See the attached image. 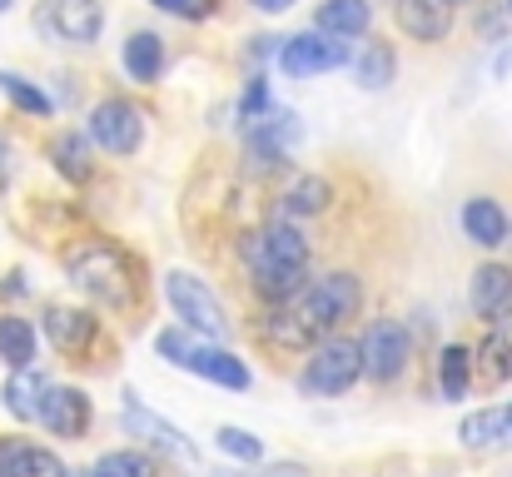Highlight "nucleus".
Listing matches in <instances>:
<instances>
[{
  "mask_svg": "<svg viewBox=\"0 0 512 477\" xmlns=\"http://www.w3.org/2000/svg\"><path fill=\"white\" fill-rule=\"evenodd\" d=\"M65 274H70V284H75L85 299H95V304H105V309H125V304L135 299L130 259H125L115 244H80V249H70V254H65Z\"/></svg>",
  "mask_w": 512,
  "mask_h": 477,
  "instance_id": "1",
  "label": "nucleus"
},
{
  "mask_svg": "<svg viewBox=\"0 0 512 477\" xmlns=\"http://www.w3.org/2000/svg\"><path fill=\"white\" fill-rule=\"evenodd\" d=\"M155 348H160L170 363L189 368V373H199V378H209V383H219V388L244 393V388L254 383V373L244 368V358H234L229 348H219V343L199 338L194 328H165V333L155 338Z\"/></svg>",
  "mask_w": 512,
  "mask_h": 477,
  "instance_id": "2",
  "label": "nucleus"
},
{
  "mask_svg": "<svg viewBox=\"0 0 512 477\" xmlns=\"http://www.w3.org/2000/svg\"><path fill=\"white\" fill-rule=\"evenodd\" d=\"M358 304H363V289H358V279L353 274H324V279H309L304 284V294L289 304L294 318L314 333V343L329 333V328H339L343 318L358 314Z\"/></svg>",
  "mask_w": 512,
  "mask_h": 477,
  "instance_id": "3",
  "label": "nucleus"
},
{
  "mask_svg": "<svg viewBox=\"0 0 512 477\" xmlns=\"http://www.w3.org/2000/svg\"><path fill=\"white\" fill-rule=\"evenodd\" d=\"M363 378V343L353 338H324L304 368V393L314 398H339Z\"/></svg>",
  "mask_w": 512,
  "mask_h": 477,
  "instance_id": "4",
  "label": "nucleus"
},
{
  "mask_svg": "<svg viewBox=\"0 0 512 477\" xmlns=\"http://www.w3.org/2000/svg\"><path fill=\"white\" fill-rule=\"evenodd\" d=\"M165 294H170V309H174V318H179L184 328H194V333H204V338H214V343H224V338H229L224 304L204 289V279H194V274L174 269L170 279H165Z\"/></svg>",
  "mask_w": 512,
  "mask_h": 477,
  "instance_id": "5",
  "label": "nucleus"
},
{
  "mask_svg": "<svg viewBox=\"0 0 512 477\" xmlns=\"http://www.w3.org/2000/svg\"><path fill=\"white\" fill-rule=\"evenodd\" d=\"M239 254L249 259V269H269V264L309 269V239H304L294 224H284V219L264 224L259 234H244V239H239Z\"/></svg>",
  "mask_w": 512,
  "mask_h": 477,
  "instance_id": "6",
  "label": "nucleus"
},
{
  "mask_svg": "<svg viewBox=\"0 0 512 477\" xmlns=\"http://www.w3.org/2000/svg\"><path fill=\"white\" fill-rule=\"evenodd\" d=\"M358 343H363V373L373 383H393L408 368V328L398 318H373Z\"/></svg>",
  "mask_w": 512,
  "mask_h": 477,
  "instance_id": "7",
  "label": "nucleus"
},
{
  "mask_svg": "<svg viewBox=\"0 0 512 477\" xmlns=\"http://www.w3.org/2000/svg\"><path fill=\"white\" fill-rule=\"evenodd\" d=\"M35 25L65 45H95L105 30V10H100V0H45L35 10Z\"/></svg>",
  "mask_w": 512,
  "mask_h": 477,
  "instance_id": "8",
  "label": "nucleus"
},
{
  "mask_svg": "<svg viewBox=\"0 0 512 477\" xmlns=\"http://www.w3.org/2000/svg\"><path fill=\"white\" fill-rule=\"evenodd\" d=\"M90 140L100 150H110V155H135L140 140H145V120L125 100H100L95 115H90Z\"/></svg>",
  "mask_w": 512,
  "mask_h": 477,
  "instance_id": "9",
  "label": "nucleus"
},
{
  "mask_svg": "<svg viewBox=\"0 0 512 477\" xmlns=\"http://www.w3.org/2000/svg\"><path fill=\"white\" fill-rule=\"evenodd\" d=\"M343 60H348V50H343V40H334V35H329V40H319V35H294V40L279 45V70L294 75V80L339 70Z\"/></svg>",
  "mask_w": 512,
  "mask_h": 477,
  "instance_id": "10",
  "label": "nucleus"
},
{
  "mask_svg": "<svg viewBox=\"0 0 512 477\" xmlns=\"http://www.w3.org/2000/svg\"><path fill=\"white\" fill-rule=\"evenodd\" d=\"M120 418H125V428L135 433V438H145V443H155V448H165L170 458H179V463H194L199 453H194V443L174 428V423H165V418H155L135 393H125V403H120Z\"/></svg>",
  "mask_w": 512,
  "mask_h": 477,
  "instance_id": "11",
  "label": "nucleus"
},
{
  "mask_svg": "<svg viewBox=\"0 0 512 477\" xmlns=\"http://www.w3.org/2000/svg\"><path fill=\"white\" fill-rule=\"evenodd\" d=\"M35 423H45L55 438H80L85 428H90V398L80 393V388H50L45 383V393H40V418Z\"/></svg>",
  "mask_w": 512,
  "mask_h": 477,
  "instance_id": "12",
  "label": "nucleus"
},
{
  "mask_svg": "<svg viewBox=\"0 0 512 477\" xmlns=\"http://www.w3.org/2000/svg\"><path fill=\"white\" fill-rule=\"evenodd\" d=\"M468 299H473V314L488 318V323L512 318V269L508 264H483V269L473 274Z\"/></svg>",
  "mask_w": 512,
  "mask_h": 477,
  "instance_id": "13",
  "label": "nucleus"
},
{
  "mask_svg": "<svg viewBox=\"0 0 512 477\" xmlns=\"http://www.w3.org/2000/svg\"><path fill=\"white\" fill-rule=\"evenodd\" d=\"M393 15H398L403 35H413V40H423V45H438V40L453 30L448 0H393Z\"/></svg>",
  "mask_w": 512,
  "mask_h": 477,
  "instance_id": "14",
  "label": "nucleus"
},
{
  "mask_svg": "<svg viewBox=\"0 0 512 477\" xmlns=\"http://www.w3.org/2000/svg\"><path fill=\"white\" fill-rule=\"evenodd\" d=\"M368 20H373V5H368V0H324L319 15H314V25H319L324 35H334V40L363 35Z\"/></svg>",
  "mask_w": 512,
  "mask_h": 477,
  "instance_id": "15",
  "label": "nucleus"
},
{
  "mask_svg": "<svg viewBox=\"0 0 512 477\" xmlns=\"http://www.w3.org/2000/svg\"><path fill=\"white\" fill-rule=\"evenodd\" d=\"M0 477H65L60 458L30 443H0Z\"/></svg>",
  "mask_w": 512,
  "mask_h": 477,
  "instance_id": "16",
  "label": "nucleus"
},
{
  "mask_svg": "<svg viewBox=\"0 0 512 477\" xmlns=\"http://www.w3.org/2000/svg\"><path fill=\"white\" fill-rule=\"evenodd\" d=\"M463 229H468L473 244L498 249V244L508 239V214H503L493 199H468V204H463Z\"/></svg>",
  "mask_w": 512,
  "mask_h": 477,
  "instance_id": "17",
  "label": "nucleus"
},
{
  "mask_svg": "<svg viewBox=\"0 0 512 477\" xmlns=\"http://www.w3.org/2000/svg\"><path fill=\"white\" fill-rule=\"evenodd\" d=\"M45 333L55 338V348L80 353L95 338V318L85 314V309H45Z\"/></svg>",
  "mask_w": 512,
  "mask_h": 477,
  "instance_id": "18",
  "label": "nucleus"
},
{
  "mask_svg": "<svg viewBox=\"0 0 512 477\" xmlns=\"http://www.w3.org/2000/svg\"><path fill=\"white\" fill-rule=\"evenodd\" d=\"M393 70H398V55H393V45H383V40H368L363 55L353 60V80H358V90H388Z\"/></svg>",
  "mask_w": 512,
  "mask_h": 477,
  "instance_id": "19",
  "label": "nucleus"
},
{
  "mask_svg": "<svg viewBox=\"0 0 512 477\" xmlns=\"http://www.w3.org/2000/svg\"><path fill=\"white\" fill-rule=\"evenodd\" d=\"M458 438L468 448H498V443H512V428H508V408H483V413H468Z\"/></svg>",
  "mask_w": 512,
  "mask_h": 477,
  "instance_id": "20",
  "label": "nucleus"
},
{
  "mask_svg": "<svg viewBox=\"0 0 512 477\" xmlns=\"http://www.w3.org/2000/svg\"><path fill=\"white\" fill-rule=\"evenodd\" d=\"M125 70L135 75V80H160V70H165V40L160 35H150V30H140V35H130L125 40Z\"/></svg>",
  "mask_w": 512,
  "mask_h": 477,
  "instance_id": "21",
  "label": "nucleus"
},
{
  "mask_svg": "<svg viewBox=\"0 0 512 477\" xmlns=\"http://www.w3.org/2000/svg\"><path fill=\"white\" fill-rule=\"evenodd\" d=\"M50 159L55 169L70 179V184H85L90 179V145H85V130H65L50 140Z\"/></svg>",
  "mask_w": 512,
  "mask_h": 477,
  "instance_id": "22",
  "label": "nucleus"
},
{
  "mask_svg": "<svg viewBox=\"0 0 512 477\" xmlns=\"http://www.w3.org/2000/svg\"><path fill=\"white\" fill-rule=\"evenodd\" d=\"M0 363L5 368H30L35 363V328L25 318H0Z\"/></svg>",
  "mask_w": 512,
  "mask_h": 477,
  "instance_id": "23",
  "label": "nucleus"
},
{
  "mask_svg": "<svg viewBox=\"0 0 512 477\" xmlns=\"http://www.w3.org/2000/svg\"><path fill=\"white\" fill-rule=\"evenodd\" d=\"M468 378H473V353L463 343H448L443 358H438V383H443V398H463L468 393Z\"/></svg>",
  "mask_w": 512,
  "mask_h": 477,
  "instance_id": "24",
  "label": "nucleus"
},
{
  "mask_svg": "<svg viewBox=\"0 0 512 477\" xmlns=\"http://www.w3.org/2000/svg\"><path fill=\"white\" fill-rule=\"evenodd\" d=\"M40 393H45V383H40V378H35L30 368H15V378L5 383V408H10L15 418L35 423V418H40V403H35Z\"/></svg>",
  "mask_w": 512,
  "mask_h": 477,
  "instance_id": "25",
  "label": "nucleus"
},
{
  "mask_svg": "<svg viewBox=\"0 0 512 477\" xmlns=\"http://www.w3.org/2000/svg\"><path fill=\"white\" fill-rule=\"evenodd\" d=\"M483 363H488L493 378H512V318L493 323V333L483 343Z\"/></svg>",
  "mask_w": 512,
  "mask_h": 477,
  "instance_id": "26",
  "label": "nucleus"
},
{
  "mask_svg": "<svg viewBox=\"0 0 512 477\" xmlns=\"http://www.w3.org/2000/svg\"><path fill=\"white\" fill-rule=\"evenodd\" d=\"M95 477H160L155 473V463L145 458V453H130V448H120V453H105L95 468Z\"/></svg>",
  "mask_w": 512,
  "mask_h": 477,
  "instance_id": "27",
  "label": "nucleus"
},
{
  "mask_svg": "<svg viewBox=\"0 0 512 477\" xmlns=\"http://www.w3.org/2000/svg\"><path fill=\"white\" fill-rule=\"evenodd\" d=\"M0 90L15 100V110H25V115H50V95L35 90L25 75H0Z\"/></svg>",
  "mask_w": 512,
  "mask_h": 477,
  "instance_id": "28",
  "label": "nucleus"
},
{
  "mask_svg": "<svg viewBox=\"0 0 512 477\" xmlns=\"http://www.w3.org/2000/svg\"><path fill=\"white\" fill-rule=\"evenodd\" d=\"M329 204V184L324 179H299L289 194H284V209L289 214H319Z\"/></svg>",
  "mask_w": 512,
  "mask_h": 477,
  "instance_id": "29",
  "label": "nucleus"
},
{
  "mask_svg": "<svg viewBox=\"0 0 512 477\" xmlns=\"http://www.w3.org/2000/svg\"><path fill=\"white\" fill-rule=\"evenodd\" d=\"M219 448L229 458H244V463H259L264 458V443L254 433H244V428H219Z\"/></svg>",
  "mask_w": 512,
  "mask_h": 477,
  "instance_id": "30",
  "label": "nucleus"
},
{
  "mask_svg": "<svg viewBox=\"0 0 512 477\" xmlns=\"http://www.w3.org/2000/svg\"><path fill=\"white\" fill-rule=\"evenodd\" d=\"M150 5H160V10H170V15H184V20L209 15V0H150Z\"/></svg>",
  "mask_w": 512,
  "mask_h": 477,
  "instance_id": "31",
  "label": "nucleus"
},
{
  "mask_svg": "<svg viewBox=\"0 0 512 477\" xmlns=\"http://www.w3.org/2000/svg\"><path fill=\"white\" fill-rule=\"evenodd\" d=\"M254 5H259V10H264V15H284V10H289V5H294V0H254Z\"/></svg>",
  "mask_w": 512,
  "mask_h": 477,
  "instance_id": "32",
  "label": "nucleus"
},
{
  "mask_svg": "<svg viewBox=\"0 0 512 477\" xmlns=\"http://www.w3.org/2000/svg\"><path fill=\"white\" fill-rule=\"evenodd\" d=\"M498 75H512V50L503 55V60H498Z\"/></svg>",
  "mask_w": 512,
  "mask_h": 477,
  "instance_id": "33",
  "label": "nucleus"
},
{
  "mask_svg": "<svg viewBox=\"0 0 512 477\" xmlns=\"http://www.w3.org/2000/svg\"><path fill=\"white\" fill-rule=\"evenodd\" d=\"M0 10H10V0H0Z\"/></svg>",
  "mask_w": 512,
  "mask_h": 477,
  "instance_id": "34",
  "label": "nucleus"
},
{
  "mask_svg": "<svg viewBox=\"0 0 512 477\" xmlns=\"http://www.w3.org/2000/svg\"><path fill=\"white\" fill-rule=\"evenodd\" d=\"M508 428H512V408H508Z\"/></svg>",
  "mask_w": 512,
  "mask_h": 477,
  "instance_id": "35",
  "label": "nucleus"
},
{
  "mask_svg": "<svg viewBox=\"0 0 512 477\" xmlns=\"http://www.w3.org/2000/svg\"><path fill=\"white\" fill-rule=\"evenodd\" d=\"M448 5H463V0H448Z\"/></svg>",
  "mask_w": 512,
  "mask_h": 477,
  "instance_id": "36",
  "label": "nucleus"
},
{
  "mask_svg": "<svg viewBox=\"0 0 512 477\" xmlns=\"http://www.w3.org/2000/svg\"><path fill=\"white\" fill-rule=\"evenodd\" d=\"M508 10H512V0H508Z\"/></svg>",
  "mask_w": 512,
  "mask_h": 477,
  "instance_id": "37",
  "label": "nucleus"
}]
</instances>
